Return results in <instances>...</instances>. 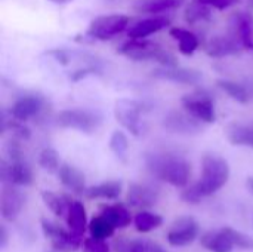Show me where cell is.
Listing matches in <instances>:
<instances>
[{"instance_id":"obj_1","label":"cell","mask_w":253,"mask_h":252,"mask_svg":"<svg viewBox=\"0 0 253 252\" xmlns=\"http://www.w3.org/2000/svg\"><path fill=\"white\" fill-rule=\"evenodd\" d=\"M148 171L159 180L173 186L187 187L191 177V165L187 159L172 153H153L147 156Z\"/></svg>"},{"instance_id":"obj_2","label":"cell","mask_w":253,"mask_h":252,"mask_svg":"<svg viewBox=\"0 0 253 252\" xmlns=\"http://www.w3.org/2000/svg\"><path fill=\"white\" fill-rule=\"evenodd\" d=\"M119 53L133 61H156L163 67L178 65V59L162 45L145 39H130L119 48Z\"/></svg>"},{"instance_id":"obj_3","label":"cell","mask_w":253,"mask_h":252,"mask_svg":"<svg viewBox=\"0 0 253 252\" xmlns=\"http://www.w3.org/2000/svg\"><path fill=\"white\" fill-rule=\"evenodd\" d=\"M230 174V165L224 157L216 154H205L202 159V177L197 181L205 198L219 192L228 183Z\"/></svg>"},{"instance_id":"obj_4","label":"cell","mask_w":253,"mask_h":252,"mask_svg":"<svg viewBox=\"0 0 253 252\" xmlns=\"http://www.w3.org/2000/svg\"><path fill=\"white\" fill-rule=\"evenodd\" d=\"M102 119L98 113L84 108H67L56 114V125L64 129H76L84 134L95 132Z\"/></svg>"},{"instance_id":"obj_5","label":"cell","mask_w":253,"mask_h":252,"mask_svg":"<svg viewBox=\"0 0 253 252\" xmlns=\"http://www.w3.org/2000/svg\"><path fill=\"white\" fill-rule=\"evenodd\" d=\"M182 107L193 117L202 123H215L216 122V108L212 97L206 91H196L182 97Z\"/></svg>"},{"instance_id":"obj_6","label":"cell","mask_w":253,"mask_h":252,"mask_svg":"<svg viewBox=\"0 0 253 252\" xmlns=\"http://www.w3.org/2000/svg\"><path fill=\"white\" fill-rule=\"evenodd\" d=\"M129 27V16L126 15H104L95 18L86 31V36L93 40H110Z\"/></svg>"},{"instance_id":"obj_7","label":"cell","mask_w":253,"mask_h":252,"mask_svg":"<svg viewBox=\"0 0 253 252\" xmlns=\"http://www.w3.org/2000/svg\"><path fill=\"white\" fill-rule=\"evenodd\" d=\"M40 226H42V230H43L44 236L50 241L52 248L55 251L73 252L77 251L83 245V241H82L83 236L71 232L70 229L65 230L61 226H58V224L46 220V218H42Z\"/></svg>"},{"instance_id":"obj_8","label":"cell","mask_w":253,"mask_h":252,"mask_svg":"<svg viewBox=\"0 0 253 252\" xmlns=\"http://www.w3.org/2000/svg\"><path fill=\"white\" fill-rule=\"evenodd\" d=\"M145 111L144 104L136 100L122 98L114 105V117L116 120L132 135L138 137L142 131L141 116Z\"/></svg>"},{"instance_id":"obj_9","label":"cell","mask_w":253,"mask_h":252,"mask_svg":"<svg viewBox=\"0 0 253 252\" xmlns=\"http://www.w3.org/2000/svg\"><path fill=\"white\" fill-rule=\"evenodd\" d=\"M0 180L3 184L30 186L33 184V171L25 159L21 160H0Z\"/></svg>"},{"instance_id":"obj_10","label":"cell","mask_w":253,"mask_h":252,"mask_svg":"<svg viewBox=\"0 0 253 252\" xmlns=\"http://www.w3.org/2000/svg\"><path fill=\"white\" fill-rule=\"evenodd\" d=\"M25 196L15 184H3L0 195V212L3 220L15 221L22 212Z\"/></svg>"},{"instance_id":"obj_11","label":"cell","mask_w":253,"mask_h":252,"mask_svg":"<svg viewBox=\"0 0 253 252\" xmlns=\"http://www.w3.org/2000/svg\"><path fill=\"white\" fill-rule=\"evenodd\" d=\"M199 233V223L193 217H181L168 232V242L172 247H187L197 239Z\"/></svg>"},{"instance_id":"obj_12","label":"cell","mask_w":253,"mask_h":252,"mask_svg":"<svg viewBox=\"0 0 253 252\" xmlns=\"http://www.w3.org/2000/svg\"><path fill=\"white\" fill-rule=\"evenodd\" d=\"M163 128L172 134L194 135L202 131V122L187 111H172L163 119Z\"/></svg>"},{"instance_id":"obj_13","label":"cell","mask_w":253,"mask_h":252,"mask_svg":"<svg viewBox=\"0 0 253 252\" xmlns=\"http://www.w3.org/2000/svg\"><path fill=\"white\" fill-rule=\"evenodd\" d=\"M44 108V98L40 95H24L19 97L10 107V116L19 122H28L36 119Z\"/></svg>"},{"instance_id":"obj_14","label":"cell","mask_w":253,"mask_h":252,"mask_svg":"<svg viewBox=\"0 0 253 252\" xmlns=\"http://www.w3.org/2000/svg\"><path fill=\"white\" fill-rule=\"evenodd\" d=\"M153 76L162 80L173 82V83H181V85H199L203 79L202 73L194 68H185V67H160L153 70Z\"/></svg>"},{"instance_id":"obj_15","label":"cell","mask_w":253,"mask_h":252,"mask_svg":"<svg viewBox=\"0 0 253 252\" xmlns=\"http://www.w3.org/2000/svg\"><path fill=\"white\" fill-rule=\"evenodd\" d=\"M126 202L129 206L136 209H150L154 208L159 202V192L148 184L133 183L127 189Z\"/></svg>"},{"instance_id":"obj_16","label":"cell","mask_w":253,"mask_h":252,"mask_svg":"<svg viewBox=\"0 0 253 252\" xmlns=\"http://www.w3.org/2000/svg\"><path fill=\"white\" fill-rule=\"evenodd\" d=\"M242 43L231 33V36H213L208 40L205 46V52L211 58H225L231 55H237L242 50Z\"/></svg>"},{"instance_id":"obj_17","label":"cell","mask_w":253,"mask_h":252,"mask_svg":"<svg viewBox=\"0 0 253 252\" xmlns=\"http://www.w3.org/2000/svg\"><path fill=\"white\" fill-rule=\"evenodd\" d=\"M233 34L239 39L243 49L253 50V16L246 12H237L231 18Z\"/></svg>"},{"instance_id":"obj_18","label":"cell","mask_w":253,"mask_h":252,"mask_svg":"<svg viewBox=\"0 0 253 252\" xmlns=\"http://www.w3.org/2000/svg\"><path fill=\"white\" fill-rule=\"evenodd\" d=\"M168 25H170V19L166 18V16L145 18V19H141V21L135 22L133 25H129L127 36L130 39H145V37L166 28Z\"/></svg>"},{"instance_id":"obj_19","label":"cell","mask_w":253,"mask_h":252,"mask_svg":"<svg viewBox=\"0 0 253 252\" xmlns=\"http://www.w3.org/2000/svg\"><path fill=\"white\" fill-rule=\"evenodd\" d=\"M58 177H59V181L67 189H70L73 193H76V195H84L86 193V190H87L86 177L77 168H74L68 163H62L58 169Z\"/></svg>"},{"instance_id":"obj_20","label":"cell","mask_w":253,"mask_h":252,"mask_svg":"<svg viewBox=\"0 0 253 252\" xmlns=\"http://www.w3.org/2000/svg\"><path fill=\"white\" fill-rule=\"evenodd\" d=\"M116 252H166L162 245L150 239H117L113 244Z\"/></svg>"},{"instance_id":"obj_21","label":"cell","mask_w":253,"mask_h":252,"mask_svg":"<svg viewBox=\"0 0 253 252\" xmlns=\"http://www.w3.org/2000/svg\"><path fill=\"white\" fill-rule=\"evenodd\" d=\"M200 244L211 252H233L234 250V244L222 229L218 232L203 233L200 238Z\"/></svg>"},{"instance_id":"obj_22","label":"cell","mask_w":253,"mask_h":252,"mask_svg":"<svg viewBox=\"0 0 253 252\" xmlns=\"http://www.w3.org/2000/svg\"><path fill=\"white\" fill-rule=\"evenodd\" d=\"M67 224H68V229L71 232L82 235V236L86 232V229H89L86 208L82 202L73 201V203L68 209V214H67Z\"/></svg>"},{"instance_id":"obj_23","label":"cell","mask_w":253,"mask_h":252,"mask_svg":"<svg viewBox=\"0 0 253 252\" xmlns=\"http://www.w3.org/2000/svg\"><path fill=\"white\" fill-rule=\"evenodd\" d=\"M42 199L44 202V205L50 209V212L56 217H67L68 209L73 203L71 198L67 195H58L55 192L50 190H42Z\"/></svg>"},{"instance_id":"obj_24","label":"cell","mask_w":253,"mask_h":252,"mask_svg":"<svg viewBox=\"0 0 253 252\" xmlns=\"http://www.w3.org/2000/svg\"><path fill=\"white\" fill-rule=\"evenodd\" d=\"M101 215L105 217L116 229H125L133 223V217L130 211L123 203H116L110 206H102Z\"/></svg>"},{"instance_id":"obj_25","label":"cell","mask_w":253,"mask_h":252,"mask_svg":"<svg viewBox=\"0 0 253 252\" xmlns=\"http://www.w3.org/2000/svg\"><path fill=\"white\" fill-rule=\"evenodd\" d=\"M227 138L233 146L253 149V123H231L227 128Z\"/></svg>"},{"instance_id":"obj_26","label":"cell","mask_w":253,"mask_h":252,"mask_svg":"<svg viewBox=\"0 0 253 252\" xmlns=\"http://www.w3.org/2000/svg\"><path fill=\"white\" fill-rule=\"evenodd\" d=\"M169 33L178 42L179 52L182 55L190 56V55H193L197 50V48H199V37L193 31L181 28V27H172L169 30Z\"/></svg>"},{"instance_id":"obj_27","label":"cell","mask_w":253,"mask_h":252,"mask_svg":"<svg viewBox=\"0 0 253 252\" xmlns=\"http://www.w3.org/2000/svg\"><path fill=\"white\" fill-rule=\"evenodd\" d=\"M184 1L185 0H138L135 9L139 13L156 15V13H163L168 10L178 9L179 6L184 4Z\"/></svg>"},{"instance_id":"obj_28","label":"cell","mask_w":253,"mask_h":252,"mask_svg":"<svg viewBox=\"0 0 253 252\" xmlns=\"http://www.w3.org/2000/svg\"><path fill=\"white\" fill-rule=\"evenodd\" d=\"M86 198L89 199H117L122 195V183L120 181H104L101 184L92 186L86 190Z\"/></svg>"},{"instance_id":"obj_29","label":"cell","mask_w":253,"mask_h":252,"mask_svg":"<svg viewBox=\"0 0 253 252\" xmlns=\"http://www.w3.org/2000/svg\"><path fill=\"white\" fill-rule=\"evenodd\" d=\"M133 224L135 229L139 233H148L151 230L159 229L163 224V217L156 214V212H150V211H141L135 215L133 218Z\"/></svg>"},{"instance_id":"obj_30","label":"cell","mask_w":253,"mask_h":252,"mask_svg":"<svg viewBox=\"0 0 253 252\" xmlns=\"http://www.w3.org/2000/svg\"><path fill=\"white\" fill-rule=\"evenodd\" d=\"M216 85L228 97H231L234 101H237L240 104H248L249 102V92L243 85H240V83H237L234 80H228V79H219L216 82Z\"/></svg>"},{"instance_id":"obj_31","label":"cell","mask_w":253,"mask_h":252,"mask_svg":"<svg viewBox=\"0 0 253 252\" xmlns=\"http://www.w3.org/2000/svg\"><path fill=\"white\" fill-rule=\"evenodd\" d=\"M114 230H116V227L105 217H102L101 214L96 215V217H93L89 221V233L93 238L108 239V238H111L114 235Z\"/></svg>"},{"instance_id":"obj_32","label":"cell","mask_w":253,"mask_h":252,"mask_svg":"<svg viewBox=\"0 0 253 252\" xmlns=\"http://www.w3.org/2000/svg\"><path fill=\"white\" fill-rule=\"evenodd\" d=\"M39 165L49 172H58L61 166L58 151L52 147H44L39 154Z\"/></svg>"},{"instance_id":"obj_33","label":"cell","mask_w":253,"mask_h":252,"mask_svg":"<svg viewBox=\"0 0 253 252\" xmlns=\"http://www.w3.org/2000/svg\"><path fill=\"white\" fill-rule=\"evenodd\" d=\"M211 16V6H206L200 1H194L193 4H190L185 10V21L193 25L199 21L208 19Z\"/></svg>"},{"instance_id":"obj_34","label":"cell","mask_w":253,"mask_h":252,"mask_svg":"<svg viewBox=\"0 0 253 252\" xmlns=\"http://www.w3.org/2000/svg\"><path fill=\"white\" fill-rule=\"evenodd\" d=\"M110 149L119 159H125V156L129 150L127 135L123 131H114L110 138Z\"/></svg>"},{"instance_id":"obj_35","label":"cell","mask_w":253,"mask_h":252,"mask_svg":"<svg viewBox=\"0 0 253 252\" xmlns=\"http://www.w3.org/2000/svg\"><path fill=\"white\" fill-rule=\"evenodd\" d=\"M222 230L228 235V238L231 239L234 247H237L240 250H246V251H253V238L233 229V227H224Z\"/></svg>"},{"instance_id":"obj_36","label":"cell","mask_w":253,"mask_h":252,"mask_svg":"<svg viewBox=\"0 0 253 252\" xmlns=\"http://www.w3.org/2000/svg\"><path fill=\"white\" fill-rule=\"evenodd\" d=\"M203 198H205V195L202 193V190H200L197 183L193 184V186L185 187L184 192L181 193V199L185 203H188V205H197V203H200L203 201Z\"/></svg>"},{"instance_id":"obj_37","label":"cell","mask_w":253,"mask_h":252,"mask_svg":"<svg viewBox=\"0 0 253 252\" xmlns=\"http://www.w3.org/2000/svg\"><path fill=\"white\" fill-rule=\"evenodd\" d=\"M82 252H111L110 245L105 242V239H98V238H86L82 245Z\"/></svg>"},{"instance_id":"obj_38","label":"cell","mask_w":253,"mask_h":252,"mask_svg":"<svg viewBox=\"0 0 253 252\" xmlns=\"http://www.w3.org/2000/svg\"><path fill=\"white\" fill-rule=\"evenodd\" d=\"M6 154L9 157L10 162H15V160H21L24 159V154H22V149H21V144L13 138L10 140L7 144H6Z\"/></svg>"},{"instance_id":"obj_39","label":"cell","mask_w":253,"mask_h":252,"mask_svg":"<svg viewBox=\"0 0 253 252\" xmlns=\"http://www.w3.org/2000/svg\"><path fill=\"white\" fill-rule=\"evenodd\" d=\"M99 70L96 67H84V68H80V70H76L74 73L70 74V80L71 82H79L87 76H92V74H98Z\"/></svg>"},{"instance_id":"obj_40","label":"cell","mask_w":253,"mask_h":252,"mask_svg":"<svg viewBox=\"0 0 253 252\" xmlns=\"http://www.w3.org/2000/svg\"><path fill=\"white\" fill-rule=\"evenodd\" d=\"M206 6H211V7H215L218 10H225L228 7H231L233 4L237 3V0H197Z\"/></svg>"},{"instance_id":"obj_41","label":"cell","mask_w":253,"mask_h":252,"mask_svg":"<svg viewBox=\"0 0 253 252\" xmlns=\"http://www.w3.org/2000/svg\"><path fill=\"white\" fill-rule=\"evenodd\" d=\"M46 55L55 58V61H58L62 65H67L70 62V53L65 49H50L46 52Z\"/></svg>"},{"instance_id":"obj_42","label":"cell","mask_w":253,"mask_h":252,"mask_svg":"<svg viewBox=\"0 0 253 252\" xmlns=\"http://www.w3.org/2000/svg\"><path fill=\"white\" fill-rule=\"evenodd\" d=\"M7 241H9V232H7V229H6V226L1 224V226H0V247L4 248V247L7 245Z\"/></svg>"},{"instance_id":"obj_43","label":"cell","mask_w":253,"mask_h":252,"mask_svg":"<svg viewBox=\"0 0 253 252\" xmlns=\"http://www.w3.org/2000/svg\"><path fill=\"white\" fill-rule=\"evenodd\" d=\"M49 1H52V3H55V4H65V3H70V1H73V0H49Z\"/></svg>"},{"instance_id":"obj_44","label":"cell","mask_w":253,"mask_h":252,"mask_svg":"<svg viewBox=\"0 0 253 252\" xmlns=\"http://www.w3.org/2000/svg\"><path fill=\"white\" fill-rule=\"evenodd\" d=\"M248 187L251 189V192L253 193V177H249V178H248Z\"/></svg>"},{"instance_id":"obj_45","label":"cell","mask_w":253,"mask_h":252,"mask_svg":"<svg viewBox=\"0 0 253 252\" xmlns=\"http://www.w3.org/2000/svg\"><path fill=\"white\" fill-rule=\"evenodd\" d=\"M248 4H249V7L253 9V0H248Z\"/></svg>"},{"instance_id":"obj_46","label":"cell","mask_w":253,"mask_h":252,"mask_svg":"<svg viewBox=\"0 0 253 252\" xmlns=\"http://www.w3.org/2000/svg\"><path fill=\"white\" fill-rule=\"evenodd\" d=\"M105 1H116V0H105Z\"/></svg>"},{"instance_id":"obj_47","label":"cell","mask_w":253,"mask_h":252,"mask_svg":"<svg viewBox=\"0 0 253 252\" xmlns=\"http://www.w3.org/2000/svg\"><path fill=\"white\" fill-rule=\"evenodd\" d=\"M50 252H59V251H55V250H53V251H50Z\"/></svg>"}]
</instances>
